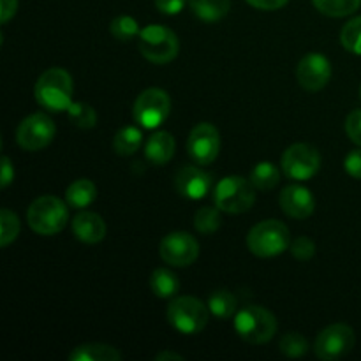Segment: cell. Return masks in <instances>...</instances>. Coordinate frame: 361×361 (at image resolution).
Wrapping results in <instances>:
<instances>
[{
	"mask_svg": "<svg viewBox=\"0 0 361 361\" xmlns=\"http://www.w3.org/2000/svg\"><path fill=\"white\" fill-rule=\"evenodd\" d=\"M35 101L49 111H67L73 104V78L66 69L51 67L39 76L34 88Z\"/></svg>",
	"mask_w": 361,
	"mask_h": 361,
	"instance_id": "1",
	"label": "cell"
},
{
	"mask_svg": "<svg viewBox=\"0 0 361 361\" xmlns=\"http://www.w3.org/2000/svg\"><path fill=\"white\" fill-rule=\"evenodd\" d=\"M69 204L55 196L37 197L27 210V221L32 231L51 236L62 231L69 221Z\"/></svg>",
	"mask_w": 361,
	"mask_h": 361,
	"instance_id": "2",
	"label": "cell"
},
{
	"mask_svg": "<svg viewBox=\"0 0 361 361\" xmlns=\"http://www.w3.org/2000/svg\"><path fill=\"white\" fill-rule=\"evenodd\" d=\"M235 330L240 338L254 345L267 344L277 331V319L268 309L247 305L235 314Z\"/></svg>",
	"mask_w": 361,
	"mask_h": 361,
	"instance_id": "3",
	"label": "cell"
},
{
	"mask_svg": "<svg viewBox=\"0 0 361 361\" xmlns=\"http://www.w3.org/2000/svg\"><path fill=\"white\" fill-rule=\"evenodd\" d=\"M291 235L284 222L263 221L254 226L247 235V247L257 257H275L289 249Z\"/></svg>",
	"mask_w": 361,
	"mask_h": 361,
	"instance_id": "4",
	"label": "cell"
},
{
	"mask_svg": "<svg viewBox=\"0 0 361 361\" xmlns=\"http://www.w3.org/2000/svg\"><path fill=\"white\" fill-rule=\"evenodd\" d=\"M166 317L168 323L180 334L196 335L208 324L210 309L194 296H180L169 303Z\"/></svg>",
	"mask_w": 361,
	"mask_h": 361,
	"instance_id": "5",
	"label": "cell"
},
{
	"mask_svg": "<svg viewBox=\"0 0 361 361\" xmlns=\"http://www.w3.org/2000/svg\"><path fill=\"white\" fill-rule=\"evenodd\" d=\"M137 37H140L141 55L148 62L164 66L178 55L180 42L171 28L162 27V25H148V27L141 28Z\"/></svg>",
	"mask_w": 361,
	"mask_h": 361,
	"instance_id": "6",
	"label": "cell"
},
{
	"mask_svg": "<svg viewBox=\"0 0 361 361\" xmlns=\"http://www.w3.org/2000/svg\"><path fill=\"white\" fill-rule=\"evenodd\" d=\"M256 187L250 180L242 178V176H228L221 180L215 187L214 203L215 207L226 214H243L250 210V207L256 201Z\"/></svg>",
	"mask_w": 361,
	"mask_h": 361,
	"instance_id": "7",
	"label": "cell"
},
{
	"mask_svg": "<svg viewBox=\"0 0 361 361\" xmlns=\"http://www.w3.org/2000/svg\"><path fill=\"white\" fill-rule=\"evenodd\" d=\"M171 99L162 88H147L134 102V120L145 129H157L169 116Z\"/></svg>",
	"mask_w": 361,
	"mask_h": 361,
	"instance_id": "8",
	"label": "cell"
},
{
	"mask_svg": "<svg viewBox=\"0 0 361 361\" xmlns=\"http://www.w3.org/2000/svg\"><path fill=\"white\" fill-rule=\"evenodd\" d=\"M321 168V155L316 147L307 143H295L282 154V171L296 182L310 180Z\"/></svg>",
	"mask_w": 361,
	"mask_h": 361,
	"instance_id": "9",
	"label": "cell"
},
{
	"mask_svg": "<svg viewBox=\"0 0 361 361\" xmlns=\"http://www.w3.org/2000/svg\"><path fill=\"white\" fill-rule=\"evenodd\" d=\"M355 330L348 324H330L319 331L316 342H314V351L316 356L323 361H334L345 356L355 348Z\"/></svg>",
	"mask_w": 361,
	"mask_h": 361,
	"instance_id": "10",
	"label": "cell"
},
{
	"mask_svg": "<svg viewBox=\"0 0 361 361\" xmlns=\"http://www.w3.org/2000/svg\"><path fill=\"white\" fill-rule=\"evenodd\" d=\"M55 134V122L44 113H34L21 120L16 129V141L23 150L37 152L48 147Z\"/></svg>",
	"mask_w": 361,
	"mask_h": 361,
	"instance_id": "11",
	"label": "cell"
},
{
	"mask_svg": "<svg viewBox=\"0 0 361 361\" xmlns=\"http://www.w3.org/2000/svg\"><path fill=\"white\" fill-rule=\"evenodd\" d=\"M159 254L171 267H189L200 256V243L190 233H169L168 236L162 238Z\"/></svg>",
	"mask_w": 361,
	"mask_h": 361,
	"instance_id": "12",
	"label": "cell"
},
{
	"mask_svg": "<svg viewBox=\"0 0 361 361\" xmlns=\"http://www.w3.org/2000/svg\"><path fill=\"white\" fill-rule=\"evenodd\" d=\"M187 152L190 159L200 166H208L217 159L221 152V136L212 123H197L187 140Z\"/></svg>",
	"mask_w": 361,
	"mask_h": 361,
	"instance_id": "13",
	"label": "cell"
},
{
	"mask_svg": "<svg viewBox=\"0 0 361 361\" xmlns=\"http://www.w3.org/2000/svg\"><path fill=\"white\" fill-rule=\"evenodd\" d=\"M296 80L307 92H319L330 83V60L321 53H309L296 66Z\"/></svg>",
	"mask_w": 361,
	"mask_h": 361,
	"instance_id": "14",
	"label": "cell"
},
{
	"mask_svg": "<svg viewBox=\"0 0 361 361\" xmlns=\"http://www.w3.org/2000/svg\"><path fill=\"white\" fill-rule=\"evenodd\" d=\"M175 185L180 196L187 200H203L214 187V176L197 166H185L176 173Z\"/></svg>",
	"mask_w": 361,
	"mask_h": 361,
	"instance_id": "15",
	"label": "cell"
},
{
	"mask_svg": "<svg viewBox=\"0 0 361 361\" xmlns=\"http://www.w3.org/2000/svg\"><path fill=\"white\" fill-rule=\"evenodd\" d=\"M282 212L293 219H307L314 214L316 200L312 192L302 185H288L279 196Z\"/></svg>",
	"mask_w": 361,
	"mask_h": 361,
	"instance_id": "16",
	"label": "cell"
},
{
	"mask_svg": "<svg viewBox=\"0 0 361 361\" xmlns=\"http://www.w3.org/2000/svg\"><path fill=\"white\" fill-rule=\"evenodd\" d=\"M73 233L80 242L94 245L104 240L106 224L101 215L94 212H81L73 219Z\"/></svg>",
	"mask_w": 361,
	"mask_h": 361,
	"instance_id": "17",
	"label": "cell"
},
{
	"mask_svg": "<svg viewBox=\"0 0 361 361\" xmlns=\"http://www.w3.org/2000/svg\"><path fill=\"white\" fill-rule=\"evenodd\" d=\"M175 137L169 133L159 130V133H154L148 137L147 145H145V155H147L152 164L162 166L171 161V157L175 155Z\"/></svg>",
	"mask_w": 361,
	"mask_h": 361,
	"instance_id": "18",
	"label": "cell"
},
{
	"mask_svg": "<svg viewBox=\"0 0 361 361\" xmlns=\"http://www.w3.org/2000/svg\"><path fill=\"white\" fill-rule=\"evenodd\" d=\"M122 353L108 344H81L73 349L69 361H120Z\"/></svg>",
	"mask_w": 361,
	"mask_h": 361,
	"instance_id": "19",
	"label": "cell"
},
{
	"mask_svg": "<svg viewBox=\"0 0 361 361\" xmlns=\"http://www.w3.org/2000/svg\"><path fill=\"white\" fill-rule=\"evenodd\" d=\"M95 197H97V187L88 178L76 180L66 190V203L71 208H76V210L90 207Z\"/></svg>",
	"mask_w": 361,
	"mask_h": 361,
	"instance_id": "20",
	"label": "cell"
},
{
	"mask_svg": "<svg viewBox=\"0 0 361 361\" xmlns=\"http://www.w3.org/2000/svg\"><path fill=\"white\" fill-rule=\"evenodd\" d=\"M194 16L207 23H215L229 13L231 0H189Z\"/></svg>",
	"mask_w": 361,
	"mask_h": 361,
	"instance_id": "21",
	"label": "cell"
},
{
	"mask_svg": "<svg viewBox=\"0 0 361 361\" xmlns=\"http://www.w3.org/2000/svg\"><path fill=\"white\" fill-rule=\"evenodd\" d=\"M141 143H143V133L141 129L134 126L122 127L118 133L113 137V150L116 152L122 157H127V155H133L140 150Z\"/></svg>",
	"mask_w": 361,
	"mask_h": 361,
	"instance_id": "22",
	"label": "cell"
},
{
	"mask_svg": "<svg viewBox=\"0 0 361 361\" xmlns=\"http://www.w3.org/2000/svg\"><path fill=\"white\" fill-rule=\"evenodd\" d=\"M150 288L159 298H171L180 291V279L168 268H157L150 277Z\"/></svg>",
	"mask_w": 361,
	"mask_h": 361,
	"instance_id": "23",
	"label": "cell"
},
{
	"mask_svg": "<svg viewBox=\"0 0 361 361\" xmlns=\"http://www.w3.org/2000/svg\"><path fill=\"white\" fill-rule=\"evenodd\" d=\"M207 305L210 309V314H214L217 319H229L236 314L238 302L233 293L226 291V289H217L208 296Z\"/></svg>",
	"mask_w": 361,
	"mask_h": 361,
	"instance_id": "24",
	"label": "cell"
},
{
	"mask_svg": "<svg viewBox=\"0 0 361 361\" xmlns=\"http://www.w3.org/2000/svg\"><path fill=\"white\" fill-rule=\"evenodd\" d=\"M249 178L257 190H271L281 182V169L271 162H257L250 169Z\"/></svg>",
	"mask_w": 361,
	"mask_h": 361,
	"instance_id": "25",
	"label": "cell"
},
{
	"mask_svg": "<svg viewBox=\"0 0 361 361\" xmlns=\"http://www.w3.org/2000/svg\"><path fill=\"white\" fill-rule=\"evenodd\" d=\"M312 2L319 13L330 18L349 16L361 6V0H312Z\"/></svg>",
	"mask_w": 361,
	"mask_h": 361,
	"instance_id": "26",
	"label": "cell"
},
{
	"mask_svg": "<svg viewBox=\"0 0 361 361\" xmlns=\"http://www.w3.org/2000/svg\"><path fill=\"white\" fill-rule=\"evenodd\" d=\"M194 228L201 235H212L221 228V210L217 207H203L194 215Z\"/></svg>",
	"mask_w": 361,
	"mask_h": 361,
	"instance_id": "27",
	"label": "cell"
},
{
	"mask_svg": "<svg viewBox=\"0 0 361 361\" xmlns=\"http://www.w3.org/2000/svg\"><path fill=\"white\" fill-rule=\"evenodd\" d=\"M67 115H69L71 122L80 129H92L97 123V113L87 102H73L67 108Z\"/></svg>",
	"mask_w": 361,
	"mask_h": 361,
	"instance_id": "28",
	"label": "cell"
},
{
	"mask_svg": "<svg viewBox=\"0 0 361 361\" xmlns=\"http://www.w3.org/2000/svg\"><path fill=\"white\" fill-rule=\"evenodd\" d=\"M20 235V219L9 208L0 212V247H7Z\"/></svg>",
	"mask_w": 361,
	"mask_h": 361,
	"instance_id": "29",
	"label": "cell"
},
{
	"mask_svg": "<svg viewBox=\"0 0 361 361\" xmlns=\"http://www.w3.org/2000/svg\"><path fill=\"white\" fill-rule=\"evenodd\" d=\"M279 348H281L282 355H286L288 358H302L309 351V342H307V338L302 334L289 331V334H286L281 338Z\"/></svg>",
	"mask_w": 361,
	"mask_h": 361,
	"instance_id": "30",
	"label": "cell"
},
{
	"mask_svg": "<svg viewBox=\"0 0 361 361\" xmlns=\"http://www.w3.org/2000/svg\"><path fill=\"white\" fill-rule=\"evenodd\" d=\"M341 42L349 53L361 55V16L353 18L341 32Z\"/></svg>",
	"mask_w": 361,
	"mask_h": 361,
	"instance_id": "31",
	"label": "cell"
},
{
	"mask_svg": "<svg viewBox=\"0 0 361 361\" xmlns=\"http://www.w3.org/2000/svg\"><path fill=\"white\" fill-rule=\"evenodd\" d=\"M109 32L118 41H129V39L140 35L141 28L133 16H118L109 25Z\"/></svg>",
	"mask_w": 361,
	"mask_h": 361,
	"instance_id": "32",
	"label": "cell"
},
{
	"mask_svg": "<svg viewBox=\"0 0 361 361\" xmlns=\"http://www.w3.org/2000/svg\"><path fill=\"white\" fill-rule=\"evenodd\" d=\"M289 250H291L293 257H296V259L309 261L310 257H314V254H316V243H314L309 236H298V238L289 245Z\"/></svg>",
	"mask_w": 361,
	"mask_h": 361,
	"instance_id": "33",
	"label": "cell"
},
{
	"mask_svg": "<svg viewBox=\"0 0 361 361\" xmlns=\"http://www.w3.org/2000/svg\"><path fill=\"white\" fill-rule=\"evenodd\" d=\"M345 133L349 140L361 147V109H355L345 118Z\"/></svg>",
	"mask_w": 361,
	"mask_h": 361,
	"instance_id": "34",
	"label": "cell"
},
{
	"mask_svg": "<svg viewBox=\"0 0 361 361\" xmlns=\"http://www.w3.org/2000/svg\"><path fill=\"white\" fill-rule=\"evenodd\" d=\"M344 168L349 176L361 180V150H353L351 154H348L344 161Z\"/></svg>",
	"mask_w": 361,
	"mask_h": 361,
	"instance_id": "35",
	"label": "cell"
},
{
	"mask_svg": "<svg viewBox=\"0 0 361 361\" xmlns=\"http://www.w3.org/2000/svg\"><path fill=\"white\" fill-rule=\"evenodd\" d=\"M154 2H155V7H157L162 14L173 16V14H178L180 11L183 9L187 0H154Z\"/></svg>",
	"mask_w": 361,
	"mask_h": 361,
	"instance_id": "36",
	"label": "cell"
},
{
	"mask_svg": "<svg viewBox=\"0 0 361 361\" xmlns=\"http://www.w3.org/2000/svg\"><path fill=\"white\" fill-rule=\"evenodd\" d=\"M245 2L261 11H277L284 7L289 0H245Z\"/></svg>",
	"mask_w": 361,
	"mask_h": 361,
	"instance_id": "37",
	"label": "cell"
},
{
	"mask_svg": "<svg viewBox=\"0 0 361 361\" xmlns=\"http://www.w3.org/2000/svg\"><path fill=\"white\" fill-rule=\"evenodd\" d=\"M18 0H0V21L7 23L16 14Z\"/></svg>",
	"mask_w": 361,
	"mask_h": 361,
	"instance_id": "38",
	"label": "cell"
},
{
	"mask_svg": "<svg viewBox=\"0 0 361 361\" xmlns=\"http://www.w3.org/2000/svg\"><path fill=\"white\" fill-rule=\"evenodd\" d=\"M13 178H14L13 164H11L9 157H6V155H4L2 157V176H0V185H2V189H7V187H9V183L13 182Z\"/></svg>",
	"mask_w": 361,
	"mask_h": 361,
	"instance_id": "39",
	"label": "cell"
},
{
	"mask_svg": "<svg viewBox=\"0 0 361 361\" xmlns=\"http://www.w3.org/2000/svg\"><path fill=\"white\" fill-rule=\"evenodd\" d=\"M155 360L157 361H164V360H183L182 355H176V353H171V351H164V353H159L157 356H155Z\"/></svg>",
	"mask_w": 361,
	"mask_h": 361,
	"instance_id": "40",
	"label": "cell"
},
{
	"mask_svg": "<svg viewBox=\"0 0 361 361\" xmlns=\"http://www.w3.org/2000/svg\"><path fill=\"white\" fill-rule=\"evenodd\" d=\"M360 99H361V90H360Z\"/></svg>",
	"mask_w": 361,
	"mask_h": 361,
	"instance_id": "41",
	"label": "cell"
}]
</instances>
